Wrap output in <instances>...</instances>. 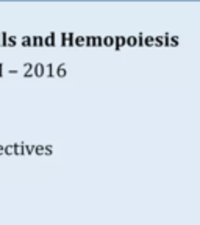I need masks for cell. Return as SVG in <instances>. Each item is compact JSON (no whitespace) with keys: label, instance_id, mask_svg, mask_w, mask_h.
I'll return each instance as SVG.
<instances>
[{"label":"cell","instance_id":"6da1fadb","mask_svg":"<svg viewBox=\"0 0 200 225\" xmlns=\"http://www.w3.org/2000/svg\"><path fill=\"white\" fill-rule=\"evenodd\" d=\"M33 73L36 75V77H44L45 75V66L42 63H36L35 69H33Z\"/></svg>","mask_w":200,"mask_h":225},{"label":"cell","instance_id":"7a4b0ae2","mask_svg":"<svg viewBox=\"0 0 200 225\" xmlns=\"http://www.w3.org/2000/svg\"><path fill=\"white\" fill-rule=\"evenodd\" d=\"M55 36H56V33L55 31H52L48 36H45L44 39H45V45L47 47H53L55 45Z\"/></svg>","mask_w":200,"mask_h":225},{"label":"cell","instance_id":"3957f363","mask_svg":"<svg viewBox=\"0 0 200 225\" xmlns=\"http://www.w3.org/2000/svg\"><path fill=\"white\" fill-rule=\"evenodd\" d=\"M66 73H67V69H66V64L64 63H61V64H58V67H56V75L58 77H66Z\"/></svg>","mask_w":200,"mask_h":225},{"label":"cell","instance_id":"277c9868","mask_svg":"<svg viewBox=\"0 0 200 225\" xmlns=\"http://www.w3.org/2000/svg\"><path fill=\"white\" fill-rule=\"evenodd\" d=\"M55 69H53V64L52 63H48L45 64V77H55Z\"/></svg>","mask_w":200,"mask_h":225},{"label":"cell","instance_id":"5b68a950","mask_svg":"<svg viewBox=\"0 0 200 225\" xmlns=\"http://www.w3.org/2000/svg\"><path fill=\"white\" fill-rule=\"evenodd\" d=\"M8 33L0 31V47H8Z\"/></svg>","mask_w":200,"mask_h":225},{"label":"cell","instance_id":"8992f818","mask_svg":"<svg viewBox=\"0 0 200 225\" xmlns=\"http://www.w3.org/2000/svg\"><path fill=\"white\" fill-rule=\"evenodd\" d=\"M14 150H16V155H25V144L22 142L14 144Z\"/></svg>","mask_w":200,"mask_h":225},{"label":"cell","instance_id":"52a82bcc","mask_svg":"<svg viewBox=\"0 0 200 225\" xmlns=\"http://www.w3.org/2000/svg\"><path fill=\"white\" fill-rule=\"evenodd\" d=\"M33 45L35 47H42V45H45V39L42 38V36H33Z\"/></svg>","mask_w":200,"mask_h":225},{"label":"cell","instance_id":"ba28073f","mask_svg":"<svg viewBox=\"0 0 200 225\" xmlns=\"http://www.w3.org/2000/svg\"><path fill=\"white\" fill-rule=\"evenodd\" d=\"M20 42L23 47H30V45H33V36H23L20 39Z\"/></svg>","mask_w":200,"mask_h":225},{"label":"cell","instance_id":"9c48e42d","mask_svg":"<svg viewBox=\"0 0 200 225\" xmlns=\"http://www.w3.org/2000/svg\"><path fill=\"white\" fill-rule=\"evenodd\" d=\"M75 45H77V47L86 45V36H77V38H75Z\"/></svg>","mask_w":200,"mask_h":225},{"label":"cell","instance_id":"30bf717a","mask_svg":"<svg viewBox=\"0 0 200 225\" xmlns=\"http://www.w3.org/2000/svg\"><path fill=\"white\" fill-rule=\"evenodd\" d=\"M5 155H16L14 144H13V145H5Z\"/></svg>","mask_w":200,"mask_h":225},{"label":"cell","instance_id":"8fae6325","mask_svg":"<svg viewBox=\"0 0 200 225\" xmlns=\"http://www.w3.org/2000/svg\"><path fill=\"white\" fill-rule=\"evenodd\" d=\"M61 45H63V47H67V45H69V38H67V33H61Z\"/></svg>","mask_w":200,"mask_h":225},{"label":"cell","instance_id":"7c38bea8","mask_svg":"<svg viewBox=\"0 0 200 225\" xmlns=\"http://www.w3.org/2000/svg\"><path fill=\"white\" fill-rule=\"evenodd\" d=\"M86 45L88 47H94L95 45V36H86Z\"/></svg>","mask_w":200,"mask_h":225},{"label":"cell","instance_id":"4fadbf2b","mask_svg":"<svg viewBox=\"0 0 200 225\" xmlns=\"http://www.w3.org/2000/svg\"><path fill=\"white\" fill-rule=\"evenodd\" d=\"M35 153L36 155H45V145H36Z\"/></svg>","mask_w":200,"mask_h":225},{"label":"cell","instance_id":"5bb4252c","mask_svg":"<svg viewBox=\"0 0 200 225\" xmlns=\"http://www.w3.org/2000/svg\"><path fill=\"white\" fill-rule=\"evenodd\" d=\"M35 150H36V145H25V153L27 155L35 153Z\"/></svg>","mask_w":200,"mask_h":225},{"label":"cell","instance_id":"9a60e30c","mask_svg":"<svg viewBox=\"0 0 200 225\" xmlns=\"http://www.w3.org/2000/svg\"><path fill=\"white\" fill-rule=\"evenodd\" d=\"M16 44H17L16 36H8V47H14Z\"/></svg>","mask_w":200,"mask_h":225},{"label":"cell","instance_id":"2e32d148","mask_svg":"<svg viewBox=\"0 0 200 225\" xmlns=\"http://www.w3.org/2000/svg\"><path fill=\"white\" fill-rule=\"evenodd\" d=\"M53 153V147L52 145H45V155H52Z\"/></svg>","mask_w":200,"mask_h":225},{"label":"cell","instance_id":"e0dca14e","mask_svg":"<svg viewBox=\"0 0 200 225\" xmlns=\"http://www.w3.org/2000/svg\"><path fill=\"white\" fill-rule=\"evenodd\" d=\"M103 44H105V45H111V44H113V38L106 36V38L103 39Z\"/></svg>","mask_w":200,"mask_h":225},{"label":"cell","instance_id":"ac0fdd59","mask_svg":"<svg viewBox=\"0 0 200 225\" xmlns=\"http://www.w3.org/2000/svg\"><path fill=\"white\" fill-rule=\"evenodd\" d=\"M95 45H103V39L98 38V36H95Z\"/></svg>","mask_w":200,"mask_h":225},{"label":"cell","instance_id":"d6986e66","mask_svg":"<svg viewBox=\"0 0 200 225\" xmlns=\"http://www.w3.org/2000/svg\"><path fill=\"white\" fill-rule=\"evenodd\" d=\"M3 67H5V64L0 63V77H3Z\"/></svg>","mask_w":200,"mask_h":225},{"label":"cell","instance_id":"ffe728a7","mask_svg":"<svg viewBox=\"0 0 200 225\" xmlns=\"http://www.w3.org/2000/svg\"><path fill=\"white\" fill-rule=\"evenodd\" d=\"M0 155H5V145H0Z\"/></svg>","mask_w":200,"mask_h":225}]
</instances>
